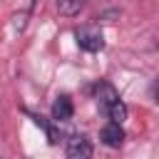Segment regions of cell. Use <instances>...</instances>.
<instances>
[{
	"mask_svg": "<svg viewBox=\"0 0 159 159\" xmlns=\"http://www.w3.org/2000/svg\"><path fill=\"white\" fill-rule=\"evenodd\" d=\"M75 37H77V45H80L84 52H99V50L104 47V37H102V32H99L94 25L80 27V30L75 32Z\"/></svg>",
	"mask_w": 159,
	"mask_h": 159,
	"instance_id": "obj_1",
	"label": "cell"
},
{
	"mask_svg": "<svg viewBox=\"0 0 159 159\" xmlns=\"http://www.w3.org/2000/svg\"><path fill=\"white\" fill-rule=\"evenodd\" d=\"M114 99H119V92H117L109 82H99V84H97V102H99V107L107 109Z\"/></svg>",
	"mask_w": 159,
	"mask_h": 159,
	"instance_id": "obj_5",
	"label": "cell"
},
{
	"mask_svg": "<svg viewBox=\"0 0 159 159\" xmlns=\"http://www.w3.org/2000/svg\"><path fill=\"white\" fill-rule=\"evenodd\" d=\"M65 152H67V157H72V159H84V157H92V144H89V139H87L84 134H72V137L67 139Z\"/></svg>",
	"mask_w": 159,
	"mask_h": 159,
	"instance_id": "obj_2",
	"label": "cell"
},
{
	"mask_svg": "<svg viewBox=\"0 0 159 159\" xmlns=\"http://www.w3.org/2000/svg\"><path fill=\"white\" fill-rule=\"evenodd\" d=\"M32 119H35V124L37 127H42L45 129V134H47V139H50V144H57V139H60V134L52 129V124L45 119V117H40V114H32Z\"/></svg>",
	"mask_w": 159,
	"mask_h": 159,
	"instance_id": "obj_8",
	"label": "cell"
},
{
	"mask_svg": "<svg viewBox=\"0 0 159 159\" xmlns=\"http://www.w3.org/2000/svg\"><path fill=\"white\" fill-rule=\"evenodd\" d=\"M104 112H107L109 122H119V124H122V122L127 119V104H124L122 99H114V102H112V104H109Z\"/></svg>",
	"mask_w": 159,
	"mask_h": 159,
	"instance_id": "obj_6",
	"label": "cell"
},
{
	"mask_svg": "<svg viewBox=\"0 0 159 159\" xmlns=\"http://www.w3.org/2000/svg\"><path fill=\"white\" fill-rule=\"evenodd\" d=\"M99 139H102V144H107V147H119V144L124 142V129H122V124H119V122H107V124L102 127V132H99Z\"/></svg>",
	"mask_w": 159,
	"mask_h": 159,
	"instance_id": "obj_3",
	"label": "cell"
},
{
	"mask_svg": "<svg viewBox=\"0 0 159 159\" xmlns=\"http://www.w3.org/2000/svg\"><path fill=\"white\" fill-rule=\"evenodd\" d=\"M82 5H84V0H57V10L65 17H75L82 10Z\"/></svg>",
	"mask_w": 159,
	"mask_h": 159,
	"instance_id": "obj_7",
	"label": "cell"
},
{
	"mask_svg": "<svg viewBox=\"0 0 159 159\" xmlns=\"http://www.w3.org/2000/svg\"><path fill=\"white\" fill-rule=\"evenodd\" d=\"M75 114V104L67 94H60L55 102H52V119L55 122H67L70 117Z\"/></svg>",
	"mask_w": 159,
	"mask_h": 159,
	"instance_id": "obj_4",
	"label": "cell"
}]
</instances>
